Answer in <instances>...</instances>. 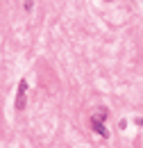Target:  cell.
Returning <instances> with one entry per match:
<instances>
[{
    "instance_id": "obj_1",
    "label": "cell",
    "mask_w": 143,
    "mask_h": 148,
    "mask_svg": "<svg viewBox=\"0 0 143 148\" xmlns=\"http://www.w3.org/2000/svg\"><path fill=\"white\" fill-rule=\"evenodd\" d=\"M25 103H27V80H20L18 82V91H16V110H25Z\"/></svg>"
},
{
    "instance_id": "obj_2",
    "label": "cell",
    "mask_w": 143,
    "mask_h": 148,
    "mask_svg": "<svg viewBox=\"0 0 143 148\" xmlns=\"http://www.w3.org/2000/svg\"><path fill=\"white\" fill-rule=\"evenodd\" d=\"M89 123H91V128H93V132H98V134H100V137H105V139L109 137L107 128L102 125V121H100V119H93V116H91V119H89Z\"/></svg>"
},
{
    "instance_id": "obj_3",
    "label": "cell",
    "mask_w": 143,
    "mask_h": 148,
    "mask_svg": "<svg viewBox=\"0 0 143 148\" xmlns=\"http://www.w3.org/2000/svg\"><path fill=\"white\" fill-rule=\"evenodd\" d=\"M91 116H93V119H100V121H105V119L109 116V112H107V107H100V110H95V112H93Z\"/></svg>"
},
{
    "instance_id": "obj_4",
    "label": "cell",
    "mask_w": 143,
    "mask_h": 148,
    "mask_svg": "<svg viewBox=\"0 0 143 148\" xmlns=\"http://www.w3.org/2000/svg\"><path fill=\"white\" fill-rule=\"evenodd\" d=\"M25 9H27V12L32 9V0H25Z\"/></svg>"
},
{
    "instance_id": "obj_5",
    "label": "cell",
    "mask_w": 143,
    "mask_h": 148,
    "mask_svg": "<svg viewBox=\"0 0 143 148\" xmlns=\"http://www.w3.org/2000/svg\"><path fill=\"white\" fill-rule=\"evenodd\" d=\"M136 123H139V125H143V119H136Z\"/></svg>"
}]
</instances>
